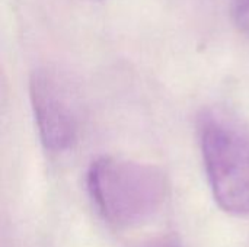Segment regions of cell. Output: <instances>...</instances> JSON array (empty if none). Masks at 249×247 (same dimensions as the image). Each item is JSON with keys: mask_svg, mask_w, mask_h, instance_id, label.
Segmentation results:
<instances>
[{"mask_svg": "<svg viewBox=\"0 0 249 247\" xmlns=\"http://www.w3.org/2000/svg\"><path fill=\"white\" fill-rule=\"evenodd\" d=\"M90 201L109 226L134 229L156 217L169 197V179L155 165L101 156L86 173Z\"/></svg>", "mask_w": 249, "mask_h": 247, "instance_id": "1", "label": "cell"}, {"mask_svg": "<svg viewBox=\"0 0 249 247\" xmlns=\"http://www.w3.org/2000/svg\"><path fill=\"white\" fill-rule=\"evenodd\" d=\"M198 138L216 204L231 215L249 217V124L231 111L206 109Z\"/></svg>", "mask_w": 249, "mask_h": 247, "instance_id": "2", "label": "cell"}, {"mask_svg": "<svg viewBox=\"0 0 249 247\" xmlns=\"http://www.w3.org/2000/svg\"><path fill=\"white\" fill-rule=\"evenodd\" d=\"M31 106L42 146L53 153L70 150L79 138V109L67 82L38 68L29 79Z\"/></svg>", "mask_w": 249, "mask_h": 247, "instance_id": "3", "label": "cell"}, {"mask_svg": "<svg viewBox=\"0 0 249 247\" xmlns=\"http://www.w3.org/2000/svg\"><path fill=\"white\" fill-rule=\"evenodd\" d=\"M232 17L236 28L249 36V0H232Z\"/></svg>", "mask_w": 249, "mask_h": 247, "instance_id": "4", "label": "cell"}]
</instances>
